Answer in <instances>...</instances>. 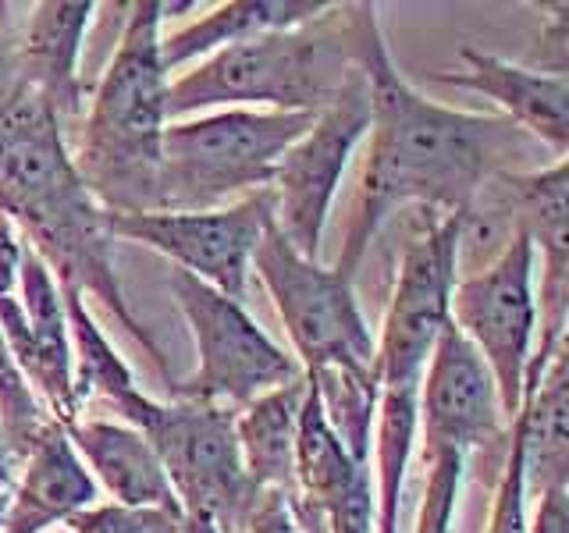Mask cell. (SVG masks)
Segmentation results:
<instances>
[{
    "mask_svg": "<svg viewBox=\"0 0 569 533\" xmlns=\"http://www.w3.org/2000/svg\"><path fill=\"white\" fill-rule=\"evenodd\" d=\"M97 480L71 449L64 426H50L43 441L26 455L22 476H14L11 502L0 520V533H43L68 523L82 509H93Z\"/></svg>",
    "mask_w": 569,
    "mask_h": 533,
    "instance_id": "cell-16",
    "label": "cell"
},
{
    "mask_svg": "<svg viewBox=\"0 0 569 533\" xmlns=\"http://www.w3.org/2000/svg\"><path fill=\"white\" fill-rule=\"evenodd\" d=\"M527 533H569V487L541 494V505Z\"/></svg>",
    "mask_w": 569,
    "mask_h": 533,
    "instance_id": "cell-29",
    "label": "cell"
},
{
    "mask_svg": "<svg viewBox=\"0 0 569 533\" xmlns=\"http://www.w3.org/2000/svg\"><path fill=\"white\" fill-rule=\"evenodd\" d=\"M97 4L89 0H43L26 18V76L29 89L43 97L58 121L82 111V40Z\"/></svg>",
    "mask_w": 569,
    "mask_h": 533,
    "instance_id": "cell-17",
    "label": "cell"
},
{
    "mask_svg": "<svg viewBox=\"0 0 569 533\" xmlns=\"http://www.w3.org/2000/svg\"><path fill=\"white\" fill-rule=\"evenodd\" d=\"M111 239H132L157 249L178 271L200 278L221 295L242 302L249 263L274 224L271 189L246 195L242 203L218 210H153V213H103Z\"/></svg>",
    "mask_w": 569,
    "mask_h": 533,
    "instance_id": "cell-11",
    "label": "cell"
},
{
    "mask_svg": "<svg viewBox=\"0 0 569 533\" xmlns=\"http://www.w3.org/2000/svg\"><path fill=\"white\" fill-rule=\"evenodd\" d=\"M502 420L488 366L449 320L420 381L417 426H423V449H459L470 455L502 438Z\"/></svg>",
    "mask_w": 569,
    "mask_h": 533,
    "instance_id": "cell-13",
    "label": "cell"
},
{
    "mask_svg": "<svg viewBox=\"0 0 569 533\" xmlns=\"http://www.w3.org/2000/svg\"><path fill=\"white\" fill-rule=\"evenodd\" d=\"M249 266H257L263 289L274 299L302 378L331 366L373 370V338L346 274L296 253L274 224L263 231Z\"/></svg>",
    "mask_w": 569,
    "mask_h": 533,
    "instance_id": "cell-8",
    "label": "cell"
},
{
    "mask_svg": "<svg viewBox=\"0 0 569 533\" xmlns=\"http://www.w3.org/2000/svg\"><path fill=\"white\" fill-rule=\"evenodd\" d=\"M459 71H435V82L459 86L495 100L506 111V121H512L520 132H530L533 139L548 147L551 153L566 157L569 150V79L548 76L541 68L509 64L502 58L473 47L459 50Z\"/></svg>",
    "mask_w": 569,
    "mask_h": 533,
    "instance_id": "cell-14",
    "label": "cell"
},
{
    "mask_svg": "<svg viewBox=\"0 0 569 533\" xmlns=\"http://www.w3.org/2000/svg\"><path fill=\"white\" fill-rule=\"evenodd\" d=\"M0 213L14 231L22 228L29 249L47 263L53 281L82 295L89 292L114 313L171 388L164 352L121 295L103 207L71 164L58 114L36 93H26L0 114Z\"/></svg>",
    "mask_w": 569,
    "mask_h": 533,
    "instance_id": "cell-2",
    "label": "cell"
},
{
    "mask_svg": "<svg viewBox=\"0 0 569 533\" xmlns=\"http://www.w3.org/2000/svg\"><path fill=\"white\" fill-rule=\"evenodd\" d=\"M124 423L147 438L160 459L182 515H203L218 533H239L260 497L242 466L236 413L203 402H153L139 388L114 399Z\"/></svg>",
    "mask_w": 569,
    "mask_h": 533,
    "instance_id": "cell-6",
    "label": "cell"
},
{
    "mask_svg": "<svg viewBox=\"0 0 569 533\" xmlns=\"http://www.w3.org/2000/svg\"><path fill=\"white\" fill-rule=\"evenodd\" d=\"M50 426H58V420L47 416L22 366L14 363L4 334H0V438H4V449L14 466H22L26 455L43 441Z\"/></svg>",
    "mask_w": 569,
    "mask_h": 533,
    "instance_id": "cell-23",
    "label": "cell"
},
{
    "mask_svg": "<svg viewBox=\"0 0 569 533\" xmlns=\"http://www.w3.org/2000/svg\"><path fill=\"white\" fill-rule=\"evenodd\" d=\"M313 118L231 107L168 124L160 139V210H218L271 189L278 160Z\"/></svg>",
    "mask_w": 569,
    "mask_h": 533,
    "instance_id": "cell-5",
    "label": "cell"
},
{
    "mask_svg": "<svg viewBox=\"0 0 569 533\" xmlns=\"http://www.w3.org/2000/svg\"><path fill=\"white\" fill-rule=\"evenodd\" d=\"M569 349L556 352L538 388L523 395L516 426L523 452L527 494H548L569 487Z\"/></svg>",
    "mask_w": 569,
    "mask_h": 533,
    "instance_id": "cell-19",
    "label": "cell"
},
{
    "mask_svg": "<svg viewBox=\"0 0 569 533\" xmlns=\"http://www.w3.org/2000/svg\"><path fill=\"white\" fill-rule=\"evenodd\" d=\"M11 491H14V462L4 449V438H0V520H4V509L11 502Z\"/></svg>",
    "mask_w": 569,
    "mask_h": 533,
    "instance_id": "cell-30",
    "label": "cell"
},
{
    "mask_svg": "<svg viewBox=\"0 0 569 533\" xmlns=\"http://www.w3.org/2000/svg\"><path fill=\"white\" fill-rule=\"evenodd\" d=\"M352 61L367 79L370 147L349 213L335 271H360L381 224L406 203L435 213H467L512 150H527L523 132L506 118L441 107L409 86L391 61L378 4H349Z\"/></svg>",
    "mask_w": 569,
    "mask_h": 533,
    "instance_id": "cell-1",
    "label": "cell"
},
{
    "mask_svg": "<svg viewBox=\"0 0 569 533\" xmlns=\"http://www.w3.org/2000/svg\"><path fill=\"white\" fill-rule=\"evenodd\" d=\"M164 4H129L124 32L93 93L71 153L103 213L160 210V139L168 129V71L160 64Z\"/></svg>",
    "mask_w": 569,
    "mask_h": 533,
    "instance_id": "cell-3",
    "label": "cell"
},
{
    "mask_svg": "<svg viewBox=\"0 0 569 533\" xmlns=\"http://www.w3.org/2000/svg\"><path fill=\"white\" fill-rule=\"evenodd\" d=\"M168 289L178 299L186 324L192 331L196 366L189 378L171 381L174 402H203V405H249L267 391L302 381V366L296 355L284 352L242 302L221 295L200 278L186 271H171Z\"/></svg>",
    "mask_w": 569,
    "mask_h": 533,
    "instance_id": "cell-7",
    "label": "cell"
},
{
    "mask_svg": "<svg viewBox=\"0 0 569 533\" xmlns=\"http://www.w3.org/2000/svg\"><path fill=\"white\" fill-rule=\"evenodd\" d=\"M488 533H527V487H523V452H520V426L509 423V452L498 476L495 502L488 515Z\"/></svg>",
    "mask_w": 569,
    "mask_h": 533,
    "instance_id": "cell-27",
    "label": "cell"
},
{
    "mask_svg": "<svg viewBox=\"0 0 569 533\" xmlns=\"http://www.w3.org/2000/svg\"><path fill=\"white\" fill-rule=\"evenodd\" d=\"M370 129V97L367 79L356 68L342 93L313 118L284 157L278 160L271 178L274 195V228L281 231L296 253L307 260L320 257V239L335 203L338 182H342L352 150Z\"/></svg>",
    "mask_w": 569,
    "mask_h": 533,
    "instance_id": "cell-12",
    "label": "cell"
},
{
    "mask_svg": "<svg viewBox=\"0 0 569 533\" xmlns=\"http://www.w3.org/2000/svg\"><path fill=\"white\" fill-rule=\"evenodd\" d=\"M71 449L97 480L114 494V505L129 509H160L182 515V505L171 491V480L160 466V459L139 431L129 423H103V420H76L64 426Z\"/></svg>",
    "mask_w": 569,
    "mask_h": 533,
    "instance_id": "cell-18",
    "label": "cell"
},
{
    "mask_svg": "<svg viewBox=\"0 0 569 533\" xmlns=\"http://www.w3.org/2000/svg\"><path fill=\"white\" fill-rule=\"evenodd\" d=\"M328 4L320 0H231V4L213 8L210 14L196 18L186 29L160 36V64L171 76L196 58H210L224 47L253 40V36L292 29L317 18Z\"/></svg>",
    "mask_w": 569,
    "mask_h": 533,
    "instance_id": "cell-20",
    "label": "cell"
},
{
    "mask_svg": "<svg viewBox=\"0 0 569 533\" xmlns=\"http://www.w3.org/2000/svg\"><path fill=\"white\" fill-rule=\"evenodd\" d=\"M186 515L160 509H129V505H97L82 509L64 523L68 533H182Z\"/></svg>",
    "mask_w": 569,
    "mask_h": 533,
    "instance_id": "cell-25",
    "label": "cell"
},
{
    "mask_svg": "<svg viewBox=\"0 0 569 533\" xmlns=\"http://www.w3.org/2000/svg\"><path fill=\"white\" fill-rule=\"evenodd\" d=\"M239 533H302V526L296 523V512L281 491H260Z\"/></svg>",
    "mask_w": 569,
    "mask_h": 533,
    "instance_id": "cell-28",
    "label": "cell"
},
{
    "mask_svg": "<svg viewBox=\"0 0 569 533\" xmlns=\"http://www.w3.org/2000/svg\"><path fill=\"white\" fill-rule=\"evenodd\" d=\"M32 4H8L0 0V114L14 107L29 89L26 76V18Z\"/></svg>",
    "mask_w": 569,
    "mask_h": 533,
    "instance_id": "cell-26",
    "label": "cell"
},
{
    "mask_svg": "<svg viewBox=\"0 0 569 533\" xmlns=\"http://www.w3.org/2000/svg\"><path fill=\"white\" fill-rule=\"evenodd\" d=\"M417 399L420 388H381L378 420H373V459H378V491H373V533H399L406 466L417 444Z\"/></svg>",
    "mask_w": 569,
    "mask_h": 533,
    "instance_id": "cell-22",
    "label": "cell"
},
{
    "mask_svg": "<svg viewBox=\"0 0 569 533\" xmlns=\"http://www.w3.org/2000/svg\"><path fill=\"white\" fill-rule=\"evenodd\" d=\"M423 459H427V487L420 502L417 533H452L462 473H467V452L423 449Z\"/></svg>",
    "mask_w": 569,
    "mask_h": 533,
    "instance_id": "cell-24",
    "label": "cell"
},
{
    "mask_svg": "<svg viewBox=\"0 0 569 533\" xmlns=\"http://www.w3.org/2000/svg\"><path fill=\"white\" fill-rule=\"evenodd\" d=\"M349 4H328L317 18L274 29L210 53L168 86V124L207 107H253L320 114L352 79Z\"/></svg>",
    "mask_w": 569,
    "mask_h": 533,
    "instance_id": "cell-4",
    "label": "cell"
},
{
    "mask_svg": "<svg viewBox=\"0 0 569 533\" xmlns=\"http://www.w3.org/2000/svg\"><path fill=\"white\" fill-rule=\"evenodd\" d=\"M467 221V213H438V218H423L409 235L381 342H373L378 388H420L431 349L441 328L449 324L456 260Z\"/></svg>",
    "mask_w": 569,
    "mask_h": 533,
    "instance_id": "cell-10",
    "label": "cell"
},
{
    "mask_svg": "<svg viewBox=\"0 0 569 533\" xmlns=\"http://www.w3.org/2000/svg\"><path fill=\"white\" fill-rule=\"evenodd\" d=\"M302 395L307 378L267 391L236 416V441L249 480L260 491H281L289 502L296 497V423Z\"/></svg>",
    "mask_w": 569,
    "mask_h": 533,
    "instance_id": "cell-21",
    "label": "cell"
},
{
    "mask_svg": "<svg viewBox=\"0 0 569 533\" xmlns=\"http://www.w3.org/2000/svg\"><path fill=\"white\" fill-rule=\"evenodd\" d=\"M18 295H22L29 320V366L26 378L47 399L53 420L61 426L79 420L76 399V355L68 338L64 299L47 263L22 242V271H18Z\"/></svg>",
    "mask_w": 569,
    "mask_h": 533,
    "instance_id": "cell-15",
    "label": "cell"
},
{
    "mask_svg": "<svg viewBox=\"0 0 569 533\" xmlns=\"http://www.w3.org/2000/svg\"><path fill=\"white\" fill-rule=\"evenodd\" d=\"M533 249L527 231L509 239L485 271L456 281L449 299V320L488 366L502 416L512 423L523 405V378L530 363L538 310H533Z\"/></svg>",
    "mask_w": 569,
    "mask_h": 533,
    "instance_id": "cell-9",
    "label": "cell"
}]
</instances>
